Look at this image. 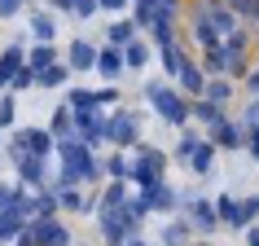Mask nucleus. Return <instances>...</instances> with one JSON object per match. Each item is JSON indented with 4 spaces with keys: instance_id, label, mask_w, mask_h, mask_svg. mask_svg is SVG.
I'll return each mask as SVG.
<instances>
[{
    "instance_id": "nucleus-1",
    "label": "nucleus",
    "mask_w": 259,
    "mask_h": 246,
    "mask_svg": "<svg viewBox=\"0 0 259 246\" xmlns=\"http://www.w3.org/2000/svg\"><path fill=\"white\" fill-rule=\"evenodd\" d=\"M145 97H150V106L158 110L167 123H176V128H185V123H189V106L180 101L176 88H167V84H145Z\"/></svg>"
},
{
    "instance_id": "nucleus-2",
    "label": "nucleus",
    "mask_w": 259,
    "mask_h": 246,
    "mask_svg": "<svg viewBox=\"0 0 259 246\" xmlns=\"http://www.w3.org/2000/svg\"><path fill=\"white\" fill-rule=\"evenodd\" d=\"M22 237H31V246H66V242H70V233L62 229L53 216H35V220H27Z\"/></svg>"
},
{
    "instance_id": "nucleus-3",
    "label": "nucleus",
    "mask_w": 259,
    "mask_h": 246,
    "mask_svg": "<svg viewBox=\"0 0 259 246\" xmlns=\"http://www.w3.org/2000/svg\"><path fill=\"white\" fill-rule=\"evenodd\" d=\"M137 137H141V119L132 114V110H119L114 119H106V141H114V145H137Z\"/></svg>"
},
{
    "instance_id": "nucleus-4",
    "label": "nucleus",
    "mask_w": 259,
    "mask_h": 246,
    "mask_svg": "<svg viewBox=\"0 0 259 246\" xmlns=\"http://www.w3.org/2000/svg\"><path fill=\"white\" fill-rule=\"evenodd\" d=\"M163 163H167V154H158V150H141V158H137V163H127V180L145 189V185H154V180H158Z\"/></svg>"
},
{
    "instance_id": "nucleus-5",
    "label": "nucleus",
    "mask_w": 259,
    "mask_h": 246,
    "mask_svg": "<svg viewBox=\"0 0 259 246\" xmlns=\"http://www.w3.org/2000/svg\"><path fill=\"white\" fill-rule=\"evenodd\" d=\"M75 132H79L83 145L106 141V114H101V110H75Z\"/></svg>"
},
{
    "instance_id": "nucleus-6",
    "label": "nucleus",
    "mask_w": 259,
    "mask_h": 246,
    "mask_svg": "<svg viewBox=\"0 0 259 246\" xmlns=\"http://www.w3.org/2000/svg\"><path fill=\"white\" fill-rule=\"evenodd\" d=\"M211 145H215V150H237V145H246V128H237V123H229V119L211 123Z\"/></svg>"
},
{
    "instance_id": "nucleus-7",
    "label": "nucleus",
    "mask_w": 259,
    "mask_h": 246,
    "mask_svg": "<svg viewBox=\"0 0 259 246\" xmlns=\"http://www.w3.org/2000/svg\"><path fill=\"white\" fill-rule=\"evenodd\" d=\"M141 202L150 207V211H171V207L180 202L176 189L171 185H163V180H154V185H145V193H141Z\"/></svg>"
},
{
    "instance_id": "nucleus-8",
    "label": "nucleus",
    "mask_w": 259,
    "mask_h": 246,
    "mask_svg": "<svg viewBox=\"0 0 259 246\" xmlns=\"http://www.w3.org/2000/svg\"><path fill=\"white\" fill-rule=\"evenodd\" d=\"M18 141H22V150L35 154V158H49V154H53V137H49V132H40V128H22V132H18Z\"/></svg>"
},
{
    "instance_id": "nucleus-9",
    "label": "nucleus",
    "mask_w": 259,
    "mask_h": 246,
    "mask_svg": "<svg viewBox=\"0 0 259 246\" xmlns=\"http://www.w3.org/2000/svg\"><path fill=\"white\" fill-rule=\"evenodd\" d=\"M27 229V216L18 211V202L14 207H5L0 211V242H18V233Z\"/></svg>"
},
{
    "instance_id": "nucleus-10",
    "label": "nucleus",
    "mask_w": 259,
    "mask_h": 246,
    "mask_svg": "<svg viewBox=\"0 0 259 246\" xmlns=\"http://www.w3.org/2000/svg\"><path fill=\"white\" fill-rule=\"evenodd\" d=\"M66 66H70V70H93V66H97V49H93L88 40H75V44H70Z\"/></svg>"
},
{
    "instance_id": "nucleus-11",
    "label": "nucleus",
    "mask_w": 259,
    "mask_h": 246,
    "mask_svg": "<svg viewBox=\"0 0 259 246\" xmlns=\"http://www.w3.org/2000/svg\"><path fill=\"white\" fill-rule=\"evenodd\" d=\"M189 167L198 172V176H206V172L215 167V145H211V141H198L193 154H189Z\"/></svg>"
},
{
    "instance_id": "nucleus-12",
    "label": "nucleus",
    "mask_w": 259,
    "mask_h": 246,
    "mask_svg": "<svg viewBox=\"0 0 259 246\" xmlns=\"http://www.w3.org/2000/svg\"><path fill=\"white\" fill-rule=\"evenodd\" d=\"M255 216H259V193H250L246 202H237V207H233L229 224H233V229H250V220H255Z\"/></svg>"
},
{
    "instance_id": "nucleus-13",
    "label": "nucleus",
    "mask_w": 259,
    "mask_h": 246,
    "mask_svg": "<svg viewBox=\"0 0 259 246\" xmlns=\"http://www.w3.org/2000/svg\"><path fill=\"white\" fill-rule=\"evenodd\" d=\"M18 66H22V44H9V49L0 53V88H9V79H14Z\"/></svg>"
},
{
    "instance_id": "nucleus-14",
    "label": "nucleus",
    "mask_w": 259,
    "mask_h": 246,
    "mask_svg": "<svg viewBox=\"0 0 259 246\" xmlns=\"http://www.w3.org/2000/svg\"><path fill=\"white\" fill-rule=\"evenodd\" d=\"M97 70H101L106 79H114V75L123 70V53L114 49V44H110V49H97Z\"/></svg>"
},
{
    "instance_id": "nucleus-15",
    "label": "nucleus",
    "mask_w": 259,
    "mask_h": 246,
    "mask_svg": "<svg viewBox=\"0 0 259 246\" xmlns=\"http://www.w3.org/2000/svg\"><path fill=\"white\" fill-rule=\"evenodd\" d=\"M18 176H22V185H40L44 180V158H35V154L18 158Z\"/></svg>"
},
{
    "instance_id": "nucleus-16",
    "label": "nucleus",
    "mask_w": 259,
    "mask_h": 246,
    "mask_svg": "<svg viewBox=\"0 0 259 246\" xmlns=\"http://www.w3.org/2000/svg\"><path fill=\"white\" fill-rule=\"evenodd\" d=\"M66 79H70V66H66V62H53V66L35 70V84H44V88H57V84H66Z\"/></svg>"
},
{
    "instance_id": "nucleus-17",
    "label": "nucleus",
    "mask_w": 259,
    "mask_h": 246,
    "mask_svg": "<svg viewBox=\"0 0 259 246\" xmlns=\"http://www.w3.org/2000/svg\"><path fill=\"white\" fill-rule=\"evenodd\" d=\"M70 132H75V110H70V106H57L53 110V137L57 141H70Z\"/></svg>"
},
{
    "instance_id": "nucleus-18",
    "label": "nucleus",
    "mask_w": 259,
    "mask_h": 246,
    "mask_svg": "<svg viewBox=\"0 0 259 246\" xmlns=\"http://www.w3.org/2000/svg\"><path fill=\"white\" fill-rule=\"evenodd\" d=\"M206 22H211V27H215V35H233V31H237V18H233V9H211V14H202Z\"/></svg>"
},
{
    "instance_id": "nucleus-19",
    "label": "nucleus",
    "mask_w": 259,
    "mask_h": 246,
    "mask_svg": "<svg viewBox=\"0 0 259 246\" xmlns=\"http://www.w3.org/2000/svg\"><path fill=\"white\" fill-rule=\"evenodd\" d=\"M176 79L185 84V93H193V97H202V88H206L202 70H198V66H189V62H180V75H176Z\"/></svg>"
},
{
    "instance_id": "nucleus-20",
    "label": "nucleus",
    "mask_w": 259,
    "mask_h": 246,
    "mask_svg": "<svg viewBox=\"0 0 259 246\" xmlns=\"http://www.w3.org/2000/svg\"><path fill=\"white\" fill-rule=\"evenodd\" d=\"M119 53H123V66H132V70H137V66H145V62H150V49H145V44H141V40H127V44H123V49H119Z\"/></svg>"
},
{
    "instance_id": "nucleus-21",
    "label": "nucleus",
    "mask_w": 259,
    "mask_h": 246,
    "mask_svg": "<svg viewBox=\"0 0 259 246\" xmlns=\"http://www.w3.org/2000/svg\"><path fill=\"white\" fill-rule=\"evenodd\" d=\"M158 62H163V70H167V79H176V75H180V62H185V57H180L176 40H171V44H163V49H158Z\"/></svg>"
},
{
    "instance_id": "nucleus-22",
    "label": "nucleus",
    "mask_w": 259,
    "mask_h": 246,
    "mask_svg": "<svg viewBox=\"0 0 259 246\" xmlns=\"http://www.w3.org/2000/svg\"><path fill=\"white\" fill-rule=\"evenodd\" d=\"M53 62H57V49L40 40L35 49H31V62H27V66H31V70H44V66H53Z\"/></svg>"
},
{
    "instance_id": "nucleus-23",
    "label": "nucleus",
    "mask_w": 259,
    "mask_h": 246,
    "mask_svg": "<svg viewBox=\"0 0 259 246\" xmlns=\"http://www.w3.org/2000/svg\"><path fill=\"white\" fill-rule=\"evenodd\" d=\"M193 220H198V229H215L220 224V216H215V202H202V198H198V202H193Z\"/></svg>"
},
{
    "instance_id": "nucleus-24",
    "label": "nucleus",
    "mask_w": 259,
    "mask_h": 246,
    "mask_svg": "<svg viewBox=\"0 0 259 246\" xmlns=\"http://www.w3.org/2000/svg\"><path fill=\"white\" fill-rule=\"evenodd\" d=\"M31 31L40 35L44 44H53V35H57V22H53V14H35L31 18Z\"/></svg>"
},
{
    "instance_id": "nucleus-25",
    "label": "nucleus",
    "mask_w": 259,
    "mask_h": 246,
    "mask_svg": "<svg viewBox=\"0 0 259 246\" xmlns=\"http://www.w3.org/2000/svg\"><path fill=\"white\" fill-rule=\"evenodd\" d=\"M123 202H127V180H114V185L101 193V202H97V207H123Z\"/></svg>"
},
{
    "instance_id": "nucleus-26",
    "label": "nucleus",
    "mask_w": 259,
    "mask_h": 246,
    "mask_svg": "<svg viewBox=\"0 0 259 246\" xmlns=\"http://www.w3.org/2000/svg\"><path fill=\"white\" fill-rule=\"evenodd\" d=\"M193 35H198V44H202V49H215V44H220L215 27H211L206 18H198V22H193Z\"/></svg>"
},
{
    "instance_id": "nucleus-27",
    "label": "nucleus",
    "mask_w": 259,
    "mask_h": 246,
    "mask_svg": "<svg viewBox=\"0 0 259 246\" xmlns=\"http://www.w3.org/2000/svg\"><path fill=\"white\" fill-rule=\"evenodd\" d=\"M193 114H198V119H202L206 128L224 119V114H220V106H215V101H206V97H198V106H193Z\"/></svg>"
},
{
    "instance_id": "nucleus-28",
    "label": "nucleus",
    "mask_w": 259,
    "mask_h": 246,
    "mask_svg": "<svg viewBox=\"0 0 259 246\" xmlns=\"http://www.w3.org/2000/svg\"><path fill=\"white\" fill-rule=\"evenodd\" d=\"M185 242H189V224H180V220H176V224H167V229H163V246H185Z\"/></svg>"
},
{
    "instance_id": "nucleus-29",
    "label": "nucleus",
    "mask_w": 259,
    "mask_h": 246,
    "mask_svg": "<svg viewBox=\"0 0 259 246\" xmlns=\"http://www.w3.org/2000/svg\"><path fill=\"white\" fill-rule=\"evenodd\" d=\"M70 110H97V93H83V88H75V93L66 97Z\"/></svg>"
},
{
    "instance_id": "nucleus-30",
    "label": "nucleus",
    "mask_w": 259,
    "mask_h": 246,
    "mask_svg": "<svg viewBox=\"0 0 259 246\" xmlns=\"http://www.w3.org/2000/svg\"><path fill=\"white\" fill-rule=\"evenodd\" d=\"M202 62H206V70H211V75L229 70V57H224V49H220V44H215V49H206V57H202Z\"/></svg>"
},
{
    "instance_id": "nucleus-31",
    "label": "nucleus",
    "mask_w": 259,
    "mask_h": 246,
    "mask_svg": "<svg viewBox=\"0 0 259 246\" xmlns=\"http://www.w3.org/2000/svg\"><path fill=\"white\" fill-rule=\"evenodd\" d=\"M229 93H233V88H229L224 79H211V84L202 88V97H206V101H215V106H220V101H229Z\"/></svg>"
},
{
    "instance_id": "nucleus-32",
    "label": "nucleus",
    "mask_w": 259,
    "mask_h": 246,
    "mask_svg": "<svg viewBox=\"0 0 259 246\" xmlns=\"http://www.w3.org/2000/svg\"><path fill=\"white\" fill-rule=\"evenodd\" d=\"M132 31H137V22H114V27H110V44H127V40H137Z\"/></svg>"
},
{
    "instance_id": "nucleus-33",
    "label": "nucleus",
    "mask_w": 259,
    "mask_h": 246,
    "mask_svg": "<svg viewBox=\"0 0 259 246\" xmlns=\"http://www.w3.org/2000/svg\"><path fill=\"white\" fill-rule=\"evenodd\" d=\"M101 172H110L114 180H127V158H123V154H114V158H106V163H101Z\"/></svg>"
},
{
    "instance_id": "nucleus-34",
    "label": "nucleus",
    "mask_w": 259,
    "mask_h": 246,
    "mask_svg": "<svg viewBox=\"0 0 259 246\" xmlns=\"http://www.w3.org/2000/svg\"><path fill=\"white\" fill-rule=\"evenodd\" d=\"M31 84H35V70H31V66H18L14 79H9V88H14V93H22V88H31Z\"/></svg>"
},
{
    "instance_id": "nucleus-35",
    "label": "nucleus",
    "mask_w": 259,
    "mask_h": 246,
    "mask_svg": "<svg viewBox=\"0 0 259 246\" xmlns=\"http://www.w3.org/2000/svg\"><path fill=\"white\" fill-rule=\"evenodd\" d=\"M150 31H154V44L163 49V44H171V18H163V22H150Z\"/></svg>"
},
{
    "instance_id": "nucleus-36",
    "label": "nucleus",
    "mask_w": 259,
    "mask_h": 246,
    "mask_svg": "<svg viewBox=\"0 0 259 246\" xmlns=\"http://www.w3.org/2000/svg\"><path fill=\"white\" fill-rule=\"evenodd\" d=\"M233 207H237V202H233L229 193H220V198H215V216H220V224H229V216H233Z\"/></svg>"
},
{
    "instance_id": "nucleus-37",
    "label": "nucleus",
    "mask_w": 259,
    "mask_h": 246,
    "mask_svg": "<svg viewBox=\"0 0 259 246\" xmlns=\"http://www.w3.org/2000/svg\"><path fill=\"white\" fill-rule=\"evenodd\" d=\"M18 198H22V189H18V185H0V211H5V207H14Z\"/></svg>"
},
{
    "instance_id": "nucleus-38",
    "label": "nucleus",
    "mask_w": 259,
    "mask_h": 246,
    "mask_svg": "<svg viewBox=\"0 0 259 246\" xmlns=\"http://www.w3.org/2000/svg\"><path fill=\"white\" fill-rule=\"evenodd\" d=\"M14 123V97H0V128Z\"/></svg>"
},
{
    "instance_id": "nucleus-39",
    "label": "nucleus",
    "mask_w": 259,
    "mask_h": 246,
    "mask_svg": "<svg viewBox=\"0 0 259 246\" xmlns=\"http://www.w3.org/2000/svg\"><path fill=\"white\" fill-rule=\"evenodd\" d=\"M198 141H202V137H193V132H189V137H185V141H180V145H176V158H189V154H193V145H198Z\"/></svg>"
},
{
    "instance_id": "nucleus-40",
    "label": "nucleus",
    "mask_w": 259,
    "mask_h": 246,
    "mask_svg": "<svg viewBox=\"0 0 259 246\" xmlns=\"http://www.w3.org/2000/svg\"><path fill=\"white\" fill-rule=\"evenodd\" d=\"M18 9H22V0H0V18H18Z\"/></svg>"
},
{
    "instance_id": "nucleus-41",
    "label": "nucleus",
    "mask_w": 259,
    "mask_h": 246,
    "mask_svg": "<svg viewBox=\"0 0 259 246\" xmlns=\"http://www.w3.org/2000/svg\"><path fill=\"white\" fill-rule=\"evenodd\" d=\"M75 14H79V18H93L97 14V0H75Z\"/></svg>"
},
{
    "instance_id": "nucleus-42",
    "label": "nucleus",
    "mask_w": 259,
    "mask_h": 246,
    "mask_svg": "<svg viewBox=\"0 0 259 246\" xmlns=\"http://www.w3.org/2000/svg\"><path fill=\"white\" fill-rule=\"evenodd\" d=\"M49 5H53L57 14H75V0H49Z\"/></svg>"
},
{
    "instance_id": "nucleus-43",
    "label": "nucleus",
    "mask_w": 259,
    "mask_h": 246,
    "mask_svg": "<svg viewBox=\"0 0 259 246\" xmlns=\"http://www.w3.org/2000/svg\"><path fill=\"white\" fill-rule=\"evenodd\" d=\"M97 5H101V9H123L127 0H97Z\"/></svg>"
},
{
    "instance_id": "nucleus-44",
    "label": "nucleus",
    "mask_w": 259,
    "mask_h": 246,
    "mask_svg": "<svg viewBox=\"0 0 259 246\" xmlns=\"http://www.w3.org/2000/svg\"><path fill=\"white\" fill-rule=\"evenodd\" d=\"M246 237H250V246H259V229H246Z\"/></svg>"
},
{
    "instance_id": "nucleus-45",
    "label": "nucleus",
    "mask_w": 259,
    "mask_h": 246,
    "mask_svg": "<svg viewBox=\"0 0 259 246\" xmlns=\"http://www.w3.org/2000/svg\"><path fill=\"white\" fill-rule=\"evenodd\" d=\"M246 119H255V123H259V101H255V110H250V114H246Z\"/></svg>"
},
{
    "instance_id": "nucleus-46",
    "label": "nucleus",
    "mask_w": 259,
    "mask_h": 246,
    "mask_svg": "<svg viewBox=\"0 0 259 246\" xmlns=\"http://www.w3.org/2000/svg\"><path fill=\"white\" fill-rule=\"evenodd\" d=\"M250 88H255V93H259V70H255V75H250Z\"/></svg>"
},
{
    "instance_id": "nucleus-47",
    "label": "nucleus",
    "mask_w": 259,
    "mask_h": 246,
    "mask_svg": "<svg viewBox=\"0 0 259 246\" xmlns=\"http://www.w3.org/2000/svg\"><path fill=\"white\" fill-rule=\"evenodd\" d=\"M123 246H145V242H141V237H127V242H123Z\"/></svg>"
}]
</instances>
